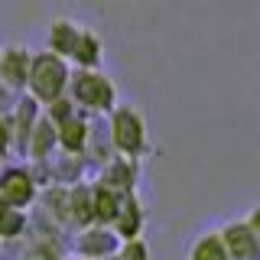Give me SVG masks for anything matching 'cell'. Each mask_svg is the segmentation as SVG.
Returning a JSON list of instances; mask_svg holds the SVG:
<instances>
[{"label":"cell","instance_id":"cell-1","mask_svg":"<svg viewBox=\"0 0 260 260\" xmlns=\"http://www.w3.org/2000/svg\"><path fill=\"white\" fill-rule=\"evenodd\" d=\"M65 65L55 59V55H39L32 62V72H29V85H32V94L39 101H55L65 88Z\"/></svg>","mask_w":260,"mask_h":260},{"label":"cell","instance_id":"cell-2","mask_svg":"<svg viewBox=\"0 0 260 260\" xmlns=\"http://www.w3.org/2000/svg\"><path fill=\"white\" fill-rule=\"evenodd\" d=\"M114 143H117V150L130 153V156H137V153H143V143H146V134H143V120L137 111L130 108H120L114 114Z\"/></svg>","mask_w":260,"mask_h":260},{"label":"cell","instance_id":"cell-3","mask_svg":"<svg viewBox=\"0 0 260 260\" xmlns=\"http://www.w3.org/2000/svg\"><path fill=\"white\" fill-rule=\"evenodd\" d=\"M75 98L94 111H108L114 104V88L108 85V78L94 75V72H81L75 78Z\"/></svg>","mask_w":260,"mask_h":260},{"label":"cell","instance_id":"cell-4","mask_svg":"<svg viewBox=\"0 0 260 260\" xmlns=\"http://www.w3.org/2000/svg\"><path fill=\"white\" fill-rule=\"evenodd\" d=\"M224 247H228V254H231V260H260V241L247 228V221L228 228L224 231Z\"/></svg>","mask_w":260,"mask_h":260},{"label":"cell","instance_id":"cell-5","mask_svg":"<svg viewBox=\"0 0 260 260\" xmlns=\"http://www.w3.org/2000/svg\"><path fill=\"white\" fill-rule=\"evenodd\" d=\"M32 199V182L26 173H10L0 182V208H20Z\"/></svg>","mask_w":260,"mask_h":260},{"label":"cell","instance_id":"cell-6","mask_svg":"<svg viewBox=\"0 0 260 260\" xmlns=\"http://www.w3.org/2000/svg\"><path fill=\"white\" fill-rule=\"evenodd\" d=\"M0 78L7 81L10 88H20L23 81L29 78V59L23 49H7L4 62H0Z\"/></svg>","mask_w":260,"mask_h":260},{"label":"cell","instance_id":"cell-7","mask_svg":"<svg viewBox=\"0 0 260 260\" xmlns=\"http://www.w3.org/2000/svg\"><path fill=\"white\" fill-rule=\"evenodd\" d=\"M192 260H231V254H228L224 241L211 234V238H202L192 247Z\"/></svg>","mask_w":260,"mask_h":260},{"label":"cell","instance_id":"cell-8","mask_svg":"<svg viewBox=\"0 0 260 260\" xmlns=\"http://www.w3.org/2000/svg\"><path fill=\"white\" fill-rule=\"evenodd\" d=\"M91 208H94V218H101V221H111V218H117V195H114L111 189H98L91 195Z\"/></svg>","mask_w":260,"mask_h":260},{"label":"cell","instance_id":"cell-9","mask_svg":"<svg viewBox=\"0 0 260 260\" xmlns=\"http://www.w3.org/2000/svg\"><path fill=\"white\" fill-rule=\"evenodd\" d=\"M72 55H75L81 65H94L98 59H101V43H98V36H91V32H81L75 49H72Z\"/></svg>","mask_w":260,"mask_h":260},{"label":"cell","instance_id":"cell-10","mask_svg":"<svg viewBox=\"0 0 260 260\" xmlns=\"http://www.w3.org/2000/svg\"><path fill=\"white\" fill-rule=\"evenodd\" d=\"M78 36H81V32L75 26H69V23H55V26H52V49H55V52H72L75 43H78Z\"/></svg>","mask_w":260,"mask_h":260},{"label":"cell","instance_id":"cell-11","mask_svg":"<svg viewBox=\"0 0 260 260\" xmlns=\"http://www.w3.org/2000/svg\"><path fill=\"white\" fill-rule=\"evenodd\" d=\"M117 224H120V234H124V238H134V234L140 231V208H137L134 199L117 211Z\"/></svg>","mask_w":260,"mask_h":260},{"label":"cell","instance_id":"cell-12","mask_svg":"<svg viewBox=\"0 0 260 260\" xmlns=\"http://www.w3.org/2000/svg\"><path fill=\"white\" fill-rule=\"evenodd\" d=\"M62 143L69 146V150H81V143H85V124L69 117L62 124Z\"/></svg>","mask_w":260,"mask_h":260},{"label":"cell","instance_id":"cell-13","mask_svg":"<svg viewBox=\"0 0 260 260\" xmlns=\"http://www.w3.org/2000/svg\"><path fill=\"white\" fill-rule=\"evenodd\" d=\"M72 208H75V211H72V218H75V221H91V218H94V208H91V195H88L85 189H78L75 195H72Z\"/></svg>","mask_w":260,"mask_h":260},{"label":"cell","instance_id":"cell-14","mask_svg":"<svg viewBox=\"0 0 260 260\" xmlns=\"http://www.w3.org/2000/svg\"><path fill=\"white\" fill-rule=\"evenodd\" d=\"M130 179H134V173H130V166H120V162H114V166L108 169V176H104V189H130Z\"/></svg>","mask_w":260,"mask_h":260},{"label":"cell","instance_id":"cell-15","mask_svg":"<svg viewBox=\"0 0 260 260\" xmlns=\"http://www.w3.org/2000/svg\"><path fill=\"white\" fill-rule=\"evenodd\" d=\"M111 247H114V238L104 234V231H94L81 241V250H85V254H104V250H111Z\"/></svg>","mask_w":260,"mask_h":260},{"label":"cell","instance_id":"cell-16","mask_svg":"<svg viewBox=\"0 0 260 260\" xmlns=\"http://www.w3.org/2000/svg\"><path fill=\"white\" fill-rule=\"evenodd\" d=\"M20 228H23V218L13 208H0V238H13Z\"/></svg>","mask_w":260,"mask_h":260},{"label":"cell","instance_id":"cell-17","mask_svg":"<svg viewBox=\"0 0 260 260\" xmlns=\"http://www.w3.org/2000/svg\"><path fill=\"white\" fill-rule=\"evenodd\" d=\"M49 143H52V127H49V124H39L36 127V140H32V153H36V156H43V153L49 150Z\"/></svg>","mask_w":260,"mask_h":260},{"label":"cell","instance_id":"cell-18","mask_svg":"<svg viewBox=\"0 0 260 260\" xmlns=\"http://www.w3.org/2000/svg\"><path fill=\"white\" fill-rule=\"evenodd\" d=\"M117 260H146V247L140 241H130L124 250H120V257Z\"/></svg>","mask_w":260,"mask_h":260},{"label":"cell","instance_id":"cell-19","mask_svg":"<svg viewBox=\"0 0 260 260\" xmlns=\"http://www.w3.org/2000/svg\"><path fill=\"white\" fill-rule=\"evenodd\" d=\"M247 228L257 234V241H260V208H257V211H250V218H247Z\"/></svg>","mask_w":260,"mask_h":260},{"label":"cell","instance_id":"cell-20","mask_svg":"<svg viewBox=\"0 0 260 260\" xmlns=\"http://www.w3.org/2000/svg\"><path fill=\"white\" fill-rule=\"evenodd\" d=\"M7 143H10V130H7L4 124H0V153L7 150Z\"/></svg>","mask_w":260,"mask_h":260}]
</instances>
